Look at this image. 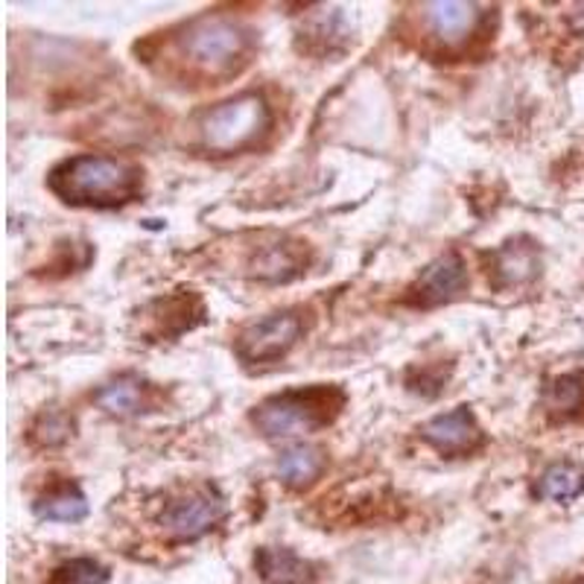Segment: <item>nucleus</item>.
<instances>
[{
	"mask_svg": "<svg viewBox=\"0 0 584 584\" xmlns=\"http://www.w3.org/2000/svg\"><path fill=\"white\" fill-rule=\"evenodd\" d=\"M546 409L555 416H576L578 409H584V374H562L555 377L553 386L546 389Z\"/></svg>",
	"mask_w": 584,
	"mask_h": 584,
	"instance_id": "17",
	"label": "nucleus"
},
{
	"mask_svg": "<svg viewBox=\"0 0 584 584\" xmlns=\"http://www.w3.org/2000/svg\"><path fill=\"white\" fill-rule=\"evenodd\" d=\"M97 403L106 412H115V416L140 412L149 403V386L138 380V377H117V380H111L97 392Z\"/></svg>",
	"mask_w": 584,
	"mask_h": 584,
	"instance_id": "14",
	"label": "nucleus"
},
{
	"mask_svg": "<svg viewBox=\"0 0 584 584\" xmlns=\"http://www.w3.org/2000/svg\"><path fill=\"white\" fill-rule=\"evenodd\" d=\"M249 50V30L234 18H193L176 36V53L187 68L202 77H223L243 62Z\"/></svg>",
	"mask_w": 584,
	"mask_h": 584,
	"instance_id": "3",
	"label": "nucleus"
},
{
	"mask_svg": "<svg viewBox=\"0 0 584 584\" xmlns=\"http://www.w3.org/2000/svg\"><path fill=\"white\" fill-rule=\"evenodd\" d=\"M50 191L70 205L117 208L138 199L144 173L126 158L115 155H74L47 176Z\"/></svg>",
	"mask_w": 584,
	"mask_h": 584,
	"instance_id": "1",
	"label": "nucleus"
},
{
	"mask_svg": "<svg viewBox=\"0 0 584 584\" xmlns=\"http://www.w3.org/2000/svg\"><path fill=\"white\" fill-rule=\"evenodd\" d=\"M421 438L430 447H436L441 456H465L477 450L483 441V430H479L477 416L470 412V407H456L424 424Z\"/></svg>",
	"mask_w": 584,
	"mask_h": 584,
	"instance_id": "9",
	"label": "nucleus"
},
{
	"mask_svg": "<svg viewBox=\"0 0 584 584\" xmlns=\"http://www.w3.org/2000/svg\"><path fill=\"white\" fill-rule=\"evenodd\" d=\"M70 436H74V421H70L65 412H56V409L41 412L39 421L32 424V438H36L39 445H62Z\"/></svg>",
	"mask_w": 584,
	"mask_h": 584,
	"instance_id": "19",
	"label": "nucleus"
},
{
	"mask_svg": "<svg viewBox=\"0 0 584 584\" xmlns=\"http://www.w3.org/2000/svg\"><path fill=\"white\" fill-rule=\"evenodd\" d=\"M299 246V243H295ZM295 246H286V243H272V246L263 249L257 257H254V275L257 278H270V281H286L295 272L301 270V254Z\"/></svg>",
	"mask_w": 584,
	"mask_h": 584,
	"instance_id": "16",
	"label": "nucleus"
},
{
	"mask_svg": "<svg viewBox=\"0 0 584 584\" xmlns=\"http://www.w3.org/2000/svg\"><path fill=\"white\" fill-rule=\"evenodd\" d=\"M324 470V454L313 445H295L286 447L281 459H278V474L292 488H304L313 479L322 477Z\"/></svg>",
	"mask_w": 584,
	"mask_h": 584,
	"instance_id": "13",
	"label": "nucleus"
},
{
	"mask_svg": "<svg viewBox=\"0 0 584 584\" xmlns=\"http://www.w3.org/2000/svg\"><path fill=\"white\" fill-rule=\"evenodd\" d=\"M304 333V313L301 310H278L261 322L249 324L237 337V357L243 362H272L284 357Z\"/></svg>",
	"mask_w": 584,
	"mask_h": 584,
	"instance_id": "5",
	"label": "nucleus"
},
{
	"mask_svg": "<svg viewBox=\"0 0 584 584\" xmlns=\"http://www.w3.org/2000/svg\"><path fill=\"white\" fill-rule=\"evenodd\" d=\"M270 126L272 111L261 94H237L202 117V146L216 155L237 153L266 135Z\"/></svg>",
	"mask_w": 584,
	"mask_h": 584,
	"instance_id": "4",
	"label": "nucleus"
},
{
	"mask_svg": "<svg viewBox=\"0 0 584 584\" xmlns=\"http://www.w3.org/2000/svg\"><path fill=\"white\" fill-rule=\"evenodd\" d=\"M535 272H538V249L532 246L529 240L506 243V246L494 252V278H497V286L523 284Z\"/></svg>",
	"mask_w": 584,
	"mask_h": 584,
	"instance_id": "12",
	"label": "nucleus"
},
{
	"mask_svg": "<svg viewBox=\"0 0 584 584\" xmlns=\"http://www.w3.org/2000/svg\"><path fill=\"white\" fill-rule=\"evenodd\" d=\"M50 584H108V570L94 558H70L53 570Z\"/></svg>",
	"mask_w": 584,
	"mask_h": 584,
	"instance_id": "18",
	"label": "nucleus"
},
{
	"mask_svg": "<svg viewBox=\"0 0 584 584\" xmlns=\"http://www.w3.org/2000/svg\"><path fill=\"white\" fill-rule=\"evenodd\" d=\"M345 409V392L339 386L286 389L261 400L252 409V424L266 438H295L322 430Z\"/></svg>",
	"mask_w": 584,
	"mask_h": 584,
	"instance_id": "2",
	"label": "nucleus"
},
{
	"mask_svg": "<svg viewBox=\"0 0 584 584\" xmlns=\"http://www.w3.org/2000/svg\"><path fill=\"white\" fill-rule=\"evenodd\" d=\"M32 508H36V515L41 520L77 523L88 515V497H85V491L77 483L65 479V483L50 485L45 494H39Z\"/></svg>",
	"mask_w": 584,
	"mask_h": 584,
	"instance_id": "11",
	"label": "nucleus"
},
{
	"mask_svg": "<svg viewBox=\"0 0 584 584\" xmlns=\"http://www.w3.org/2000/svg\"><path fill=\"white\" fill-rule=\"evenodd\" d=\"M485 12L477 3H456V0H441V3H424L421 21L430 39L445 50H459L468 45L479 32Z\"/></svg>",
	"mask_w": 584,
	"mask_h": 584,
	"instance_id": "7",
	"label": "nucleus"
},
{
	"mask_svg": "<svg viewBox=\"0 0 584 584\" xmlns=\"http://www.w3.org/2000/svg\"><path fill=\"white\" fill-rule=\"evenodd\" d=\"M582 491L584 470L576 468L573 461H558L553 468H546L544 477H541V497H546V500L570 503L576 500Z\"/></svg>",
	"mask_w": 584,
	"mask_h": 584,
	"instance_id": "15",
	"label": "nucleus"
},
{
	"mask_svg": "<svg viewBox=\"0 0 584 584\" xmlns=\"http://www.w3.org/2000/svg\"><path fill=\"white\" fill-rule=\"evenodd\" d=\"M465 286H468V266L456 252H445L409 286L407 301L416 308H436L461 295Z\"/></svg>",
	"mask_w": 584,
	"mask_h": 584,
	"instance_id": "8",
	"label": "nucleus"
},
{
	"mask_svg": "<svg viewBox=\"0 0 584 584\" xmlns=\"http://www.w3.org/2000/svg\"><path fill=\"white\" fill-rule=\"evenodd\" d=\"M225 517V500L214 488H199V491H187L185 497L169 503L162 515V526L167 535L178 541L202 538L211 532L216 523Z\"/></svg>",
	"mask_w": 584,
	"mask_h": 584,
	"instance_id": "6",
	"label": "nucleus"
},
{
	"mask_svg": "<svg viewBox=\"0 0 584 584\" xmlns=\"http://www.w3.org/2000/svg\"><path fill=\"white\" fill-rule=\"evenodd\" d=\"M263 584H310L315 578L313 564L284 546H261L254 555Z\"/></svg>",
	"mask_w": 584,
	"mask_h": 584,
	"instance_id": "10",
	"label": "nucleus"
}]
</instances>
